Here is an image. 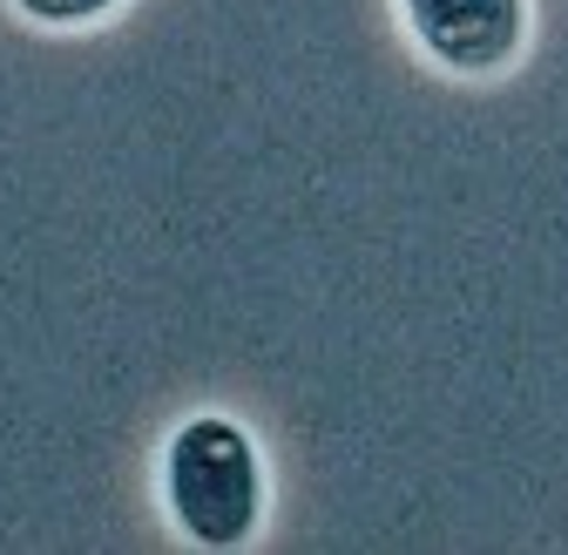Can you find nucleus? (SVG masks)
Wrapping results in <instances>:
<instances>
[{
  "label": "nucleus",
  "mask_w": 568,
  "mask_h": 555,
  "mask_svg": "<svg viewBox=\"0 0 568 555\" xmlns=\"http://www.w3.org/2000/svg\"><path fill=\"white\" fill-rule=\"evenodd\" d=\"M406 21L426 41V54H440L460 75H494L521 48V0H406Z\"/></svg>",
  "instance_id": "obj_2"
},
{
  "label": "nucleus",
  "mask_w": 568,
  "mask_h": 555,
  "mask_svg": "<svg viewBox=\"0 0 568 555\" xmlns=\"http://www.w3.org/2000/svg\"><path fill=\"white\" fill-rule=\"evenodd\" d=\"M14 8H21L28 21H48V28H61V21H95V14H109L115 0H14Z\"/></svg>",
  "instance_id": "obj_3"
},
{
  "label": "nucleus",
  "mask_w": 568,
  "mask_h": 555,
  "mask_svg": "<svg viewBox=\"0 0 568 555\" xmlns=\"http://www.w3.org/2000/svg\"><path fill=\"white\" fill-rule=\"evenodd\" d=\"M163 495L190 542H203V548L251 542V528L264 515V467H257L251 434L237 421H217V413L176 427V441L163 454Z\"/></svg>",
  "instance_id": "obj_1"
}]
</instances>
